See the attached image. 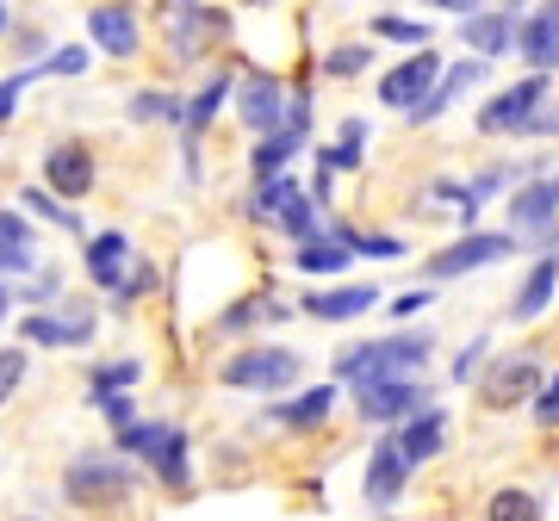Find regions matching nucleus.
I'll return each mask as SVG.
<instances>
[{"mask_svg": "<svg viewBox=\"0 0 559 521\" xmlns=\"http://www.w3.org/2000/svg\"><path fill=\"white\" fill-rule=\"evenodd\" d=\"M429 361H436V329H392L380 341H355L348 354H336V379L348 391H373V385L423 379Z\"/></svg>", "mask_w": 559, "mask_h": 521, "instance_id": "1", "label": "nucleus"}, {"mask_svg": "<svg viewBox=\"0 0 559 521\" xmlns=\"http://www.w3.org/2000/svg\"><path fill=\"white\" fill-rule=\"evenodd\" d=\"M119 453H131L143 472H156L168 490H187L193 484V441H187L180 422H131L119 435Z\"/></svg>", "mask_w": 559, "mask_h": 521, "instance_id": "2", "label": "nucleus"}, {"mask_svg": "<svg viewBox=\"0 0 559 521\" xmlns=\"http://www.w3.org/2000/svg\"><path fill=\"white\" fill-rule=\"evenodd\" d=\"M299 373H305V354H299V348H280V341L237 348V354L218 366V379L237 385V391H293Z\"/></svg>", "mask_w": 559, "mask_h": 521, "instance_id": "3", "label": "nucleus"}, {"mask_svg": "<svg viewBox=\"0 0 559 521\" xmlns=\"http://www.w3.org/2000/svg\"><path fill=\"white\" fill-rule=\"evenodd\" d=\"M540 112H547V75H522L510 87H498L473 112V124H479V137H528Z\"/></svg>", "mask_w": 559, "mask_h": 521, "instance_id": "4", "label": "nucleus"}, {"mask_svg": "<svg viewBox=\"0 0 559 521\" xmlns=\"http://www.w3.org/2000/svg\"><path fill=\"white\" fill-rule=\"evenodd\" d=\"M131 484H138L131 460H112V453H81V460H69V472H62V497L75 502V509H112V502L131 497Z\"/></svg>", "mask_w": 559, "mask_h": 521, "instance_id": "5", "label": "nucleus"}, {"mask_svg": "<svg viewBox=\"0 0 559 521\" xmlns=\"http://www.w3.org/2000/svg\"><path fill=\"white\" fill-rule=\"evenodd\" d=\"M516 255V237L510 230H473V237L448 242L436 255L423 260V280L429 286H448V280H466V274H479V267H498V260Z\"/></svg>", "mask_w": 559, "mask_h": 521, "instance_id": "6", "label": "nucleus"}, {"mask_svg": "<svg viewBox=\"0 0 559 521\" xmlns=\"http://www.w3.org/2000/svg\"><path fill=\"white\" fill-rule=\"evenodd\" d=\"M311 143V94H293L286 100V124H280L274 137H261L255 149H249V181H280L293 161H299V149Z\"/></svg>", "mask_w": 559, "mask_h": 521, "instance_id": "7", "label": "nucleus"}, {"mask_svg": "<svg viewBox=\"0 0 559 521\" xmlns=\"http://www.w3.org/2000/svg\"><path fill=\"white\" fill-rule=\"evenodd\" d=\"M510 237L516 242H554L559 237V168H540L535 181L510 193Z\"/></svg>", "mask_w": 559, "mask_h": 521, "instance_id": "8", "label": "nucleus"}, {"mask_svg": "<svg viewBox=\"0 0 559 521\" xmlns=\"http://www.w3.org/2000/svg\"><path fill=\"white\" fill-rule=\"evenodd\" d=\"M535 391H540V361L528 354V348L485 361V379H479L485 410H522V403H535Z\"/></svg>", "mask_w": 559, "mask_h": 521, "instance_id": "9", "label": "nucleus"}, {"mask_svg": "<svg viewBox=\"0 0 559 521\" xmlns=\"http://www.w3.org/2000/svg\"><path fill=\"white\" fill-rule=\"evenodd\" d=\"M429 385L423 379H404V385H373V391H355V416L367 422V428H380V435H392L399 422H411L417 410H429Z\"/></svg>", "mask_w": 559, "mask_h": 521, "instance_id": "10", "label": "nucleus"}, {"mask_svg": "<svg viewBox=\"0 0 559 521\" xmlns=\"http://www.w3.org/2000/svg\"><path fill=\"white\" fill-rule=\"evenodd\" d=\"M230 94H237V119L255 131V143L274 137L280 124H286V100H293V94H286V81H280V75L255 69V75H242Z\"/></svg>", "mask_w": 559, "mask_h": 521, "instance_id": "11", "label": "nucleus"}, {"mask_svg": "<svg viewBox=\"0 0 559 521\" xmlns=\"http://www.w3.org/2000/svg\"><path fill=\"white\" fill-rule=\"evenodd\" d=\"M441 50H417L411 62H399V69H385V81H380V106L385 112H417L429 94H436V81H441Z\"/></svg>", "mask_w": 559, "mask_h": 521, "instance_id": "12", "label": "nucleus"}, {"mask_svg": "<svg viewBox=\"0 0 559 521\" xmlns=\"http://www.w3.org/2000/svg\"><path fill=\"white\" fill-rule=\"evenodd\" d=\"M230 87H237L230 75H212L193 100H180V137H187V156L180 161H187V186H200V143H205V131H212V119H218V106L230 100Z\"/></svg>", "mask_w": 559, "mask_h": 521, "instance_id": "13", "label": "nucleus"}, {"mask_svg": "<svg viewBox=\"0 0 559 521\" xmlns=\"http://www.w3.org/2000/svg\"><path fill=\"white\" fill-rule=\"evenodd\" d=\"M528 75H559V7H535V13H516V44Z\"/></svg>", "mask_w": 559, "mask_h": 521, "instance_id": "14", "label": "nucleus"}, {"mask_svg": "<svg viewBox=\"0 0 559 521\" xmlns=\"http://www.w3.org/2000/svg\"><path fill=\"white\" fill-rule=\"evenodd\" d=\"M404 484H411V465H404L399 441L392 435H380V447L367 453V478H360V497H367V509H392V502L404 497Z\"/></svg>", "mask_w": 559, "mask_h": 521, "instance_id": "15", "label": "nucleus"}, {"mask_svg": "<svg viewBox=\"0 0 559 521\" xmlns=\"http://www.w3.org/2000/svg\"><path fill=\"white\" fill-rule=\"evenodd\" d=\"M460 38L473 44L479 62H498L503 50L516 44V7H473V13L460 20Z\"/></svg>", "mask_w": 559, "mask_h": 521, "instance_id": "16", "label": "nucleus"}, {"mask_svg": "<svg viewBox=\"0 0 559 521\" xmlns=\"http://www.w3.org/2000/svg\"><path fill=\"white\" fill-rule=\"evenodd\" d=\"M44 181H50V199H87L94 193V156H87V143H57L44 156Z\"/></svg>", "mask_w": 559, "mask_h": 521, "instance_id": "17", "label": "nucleus"}, {"mask_svg": "<svg viewBox=\"0 0 559 521\" xmlns=\"http://www.w3.org/2000/svg\"><path fill=\"white\" fill-rule=\"evenodd\" d=\"M392 441H399V453H404V465L417 472V465H429L448 447V410L441 403H429V410H417L411 422H399L392 428Z\"/></svg>", "mask_w": 559, "mask_h": 521, "instance_id": "18", "label": "nucleus"}, {"mask_svg": "<svg viewBox=\"0 0 559 521\" xmlns=\"http://www.w3.org/2000/svg\"><path fill=\"white\" fill-rule=\"evenodd\" d=\"M87 38L100 44L106 57H138L143 25L131 7H87Z\"/></svg>", "mask_w": 559, "mask_h": 521, "instance_id": "19", "label": "nucleus"}, {"mask_svg": "<svg viewBox=\"0 0 559 521\" xmlns=\"http://www.w3.org/2000/svg\"><path fill=\"white\" fill-rule=\"evenodd\" d=\"M87 280L106 286V292H119L124 274H131V237L124 230H100V237H87Z\"/></svg>", "mask_w": 559, "mask_h": 521, "instance_id": "20", "label": "nucleus"}, {"mask_svg": "<svg viewBox=\"0 0 559 521\" xmlns=\"http://www.w3.org/2000/svg\"><path fill=\"white\" fill-rule=\"evenodd\" d=\"M330 410H336V385H311V391H293V398H280L274 410H267V422L274 428H323L330 422Z\"/></svg>", "mask_w": 559, "mask_h": 521, "instance_id": "21", "label": "nucleus"}, {"mask_svg": "<svg viewBox=\"0 0 559 521\" xmlns=\"http://www.w3.org/2000/svg\"><path fill=\"white\" fill-rule=\"evenodd\" d=\"M554 286H559V255L547 249V255H535V267L522 274L516 299H510V317H516V323H535L540 311L554 304Z\"/></svg>", "mask_w": 559, "mask_h": 521, "instance_id": "22", "label": "nucleus"}, {"mask_svg": "<svg viewBox=\"0 0 559 521\" xmlns=\"http://www.w3.org/2000/svg\"><path fill=\"white\" fill-rule=\"evenodd\" d=\"M485 69H491V62H479V57H473V62H448V69H441V81H436V94H429V100L411 112V124H436L441 112H448V106L466 94V87H479Z\"/></svg>", "mask_w": 559, "mask_h": 521, "instance_id": "23", "label": "nucleus"}, {"mask_svg": "<svg viewBox=\"0 0 559 521\" xmlns=\"http://www.w3.org/2000/svg\"><path fill=\"white\" fill-rule=\"evenodd\" d=\"M380 304V292L373 286H330V292H305V317H318V323H348L360 317V311H373Z\"/></svg>", "mask_w": 559, "mask_h": 521, "instance_id": "24", "label": "nucleus"}, {"mask_svg": "<svg viewBox=\"0 0 559 521\" xmlns=\"http://www.w3.org/2000/svg\"><path fill=\"white\" fill-rule=\"evenodd\" d=\"M224 25L230 20H224L218 7H168V44H175L180 57H193L212 32H224Z\"/></svg>", "mask_w": 559, "mask_h": 521, "instance_id": "25", "label": "nucleus"}, {"mask_svg": "<svg viewBox=\"0 0 559 521\" xmlns=\"http://www.w3.org/2000/svg\"><path fill=\"white\" fill-rule=\"evenodd\" d=\"M20 336L38 341V348H81V341H94V317L62 323V317H50V311H32V317L20 323Z\"/></svg>", "mask_w": 559, "mask_h": 521, "instance_id": "26", "label": "nucleus"}, {"mask_svg": "<svg viewBox=\"0 0 559 521\" xmlns=\"http://www.w3.org/2000/svg\"><path fill=\"white\" fill-rule=\"evenodd\" d=\"M280 317H293V311H286L274 292H249V299H237L218 317V336H242V329H255V323H280Z\"/></svg>", "mask_w": 559, "mask_h": 521, "instance_id": "27", "label": "nucleus"}, {"mask_svg": "<svg viewBox=\"0 0 559 521\" xmlns=\"http://www.w3.org/2000/svg\"><path fill=\"white\" fill-rule=\"evenodd\" d=\"M323 230H330L348 255H373V260H399L404 255V237H385V230H355V223H342V218L323 223Z\"/></svg>", "mask_w": 559, "mask_h": 521, "instance_id": "28", "label": "nucleus"}, {"mask_svg": "<svg viewBox=\"0 0 559 521\" xmlns=\"http://www.w3.org/2000/svg\"><path fill=\"white\" fill-rule=\"evenodd\" d=\"M360 143H367V119H348L342 124V137L318 149V168H330V174H355L360 168Z\"/></svg>", "mask_w": 559, "mask_h": 521, "instance_id": "29", "label": "nucleus"}, {"mask_svg": "<svg viewBox=\"0 0 559 521\" xmlns=\"http://www.w3.org/2000/svg\"><path fill=\"white\" fill-rule=\"evenodd\" d=\"M348 249H342L336 237H330V230H323L318 242H305V249H293V267H299V274H348Z\"/></svg>", "mask_w": 559, "mask_h": 521, "instance_id": "30", "label": "nucleus"}, {"mask_svg": "<svg viewBox=\"0 0 559 521\" xmlns=\"http://www.w3.org/2000/svg\"><path fill=\"white\" fill-rule=\"evenodd\" d=\"M138 379H143V361H131V354L124 361H106L87 373V398H124Z\"/></svg>", "mask_w": 559, "mask_h": 521, "instance_id": "31", "label": "nucleus"}, {"mask_svg": "<svg viewBox=\"0 0 559 521\" xmlns=\"http://www.w3.org/2000/svg\"><path fill=\"white\" fill-rule=\"evenodd\" d=\"M485 521H540V497L535 490H516V484H503L485 497Z\"/></svg>", "mask_w": 559, "mask_h": 521, "instance_id": "32", "label": "nucleus"}, {"mask_svg": "<svg viewBox=\"0 0 559 521\" xmlns=\"http://www.w3.org/2000/svg\"><path fill=\"white\" fill-rule=\"evenodd\" d=\"M293 174H280V181H261L255 193H249V199H242V218L249 223H274V211H280V199H286V193H293Z\"/></svg>", "mask_w": 559, "mask_h": 521, "instance_id": "33", "label": "nucleus"}, {"mask_svg": "<svg viewBox=\"0 0 559 521\" xmlns=\"http://www.w3.org/2000/svg\"><path fill=\"white\" fill-rule=\"evenodd\" d=\"M20 205H25V211H38L44 223H57V230H69V237H81V218H75V211H69L62 199H50L44 186H20Z\"/></svg>", "mask_w": 559, "mask_h": 521, "instance_id": "34", "label": "nucleus"}, {"mask_svg": "<svg viewBox=\"0 0 559 521\" xmlns=\"http://www.w3.org/2000/svg\"><path fill=\"white\" fill-rule=\"evenodd\" d=\"M131 119H138V124H180V100H175V94L143 87V94H131Z\"/></svg>", "mask_w": 559, "mask_h": 521, "instance_id": "35", "label": "nucleus"}, {"mask_svg": "<svg viewBox=\"0 0 559 521\" xmlns=\"http://www.w3.org/2000/svg\"><path fill=\"white\" fill-rule=\"evenodd\" d=\"M367 69V44H336L330 57H323V75L330 81H355Z\"/></svg>", "mask_w": 559, "mask_h": 521, "instance_id": "36", "label": "nucleus"}, {"mask_svg": "<svg viewBox=\"0 0 559 521\" xmlns=\"http://www.w3.org/2000/svg\"><path fill=\"white\" fill-rule=\"evenodd\" d=\"M32 223L20 218V211H0V255H38V249H32Z\"/></svg>", "mask_w": 559, "mask_h": 521, "instance_id": "37", "label": "nucleus"}, {"mask_svg": "<svg viewBox=\"0 0 559 521\" xmlns=\"http://www.w3.org/2000/svg\"><path fill=\"white\" fill-rule=\"evenodd\" d=\"M373 38H392V44H417V50H429V25H417V20H385V13H373Z\"/></svg>", "mask_w": 559, "mask_h": 521, "instance_id": "38", "label": "nucleus"}, {"mask_svg": "<svg viewBox=\"0 0 559 521\" xmlns=\"http://www.w3.org/2000/svg\"><path fill=\"white\" fill-rule=\"evenodd\" d=\"M150 292H156V267H150V260H131V274H124V286L112 292V299L138 304V299H150Z\"/></svg>", "mask_w": 559, "mask_h": 521, "instance_id": "39", "label": "nucleus"}, {"mask_svg": "<svg viewBox=\"0 0 559 521\" xmlns=\"http://www.w3.org/2000/svg\"><path fill=\"white\" fill-rule=\"evenodd\" d=\"M485 348H491V336H473V341H466V348H460V361L448 366V379H454V385H473V379H479Z\"/></svg>", "mask_w": 559, "mask_h": 521, "instance_id": "40", "label": "nucleus"}, {"mask_svg": "<svg viewBox=\"0 0 559 521\" xmlns=\"http://www.w3.org/2000/svg\"><path fill=\"white\" fill-rule=\"evenodd\" d=\"M38 75H44V62H32V69H20V75H7V81H0V124L13 119V106H20V94H25V87H32Z\"/></svg>", "mask_w": 559, "mask_h": 521, "instance_id": "41", "label": "nucleus"}, {"mask_svg": "<svg viewBox=\"0 0 559 521\" xmlns=\"http://www.w3.org/2000/svg\"><path fill=\"white\" fill-rule=\"evenodd\" d=\"M429 304H436V286H417V292H399V299L385 304V317H392V323H411L417 311H429Z\"/></svg>", "mask_w": 559, "mask_h": 521, "instance_id": "42", "label": "nucleus"}, {"mask_svg": "<svg viewBox=\"0 0 559 521\" xmlns=\"http://www.w3.org/2000/svg\"><path fill=\"white\" fill-rule=\"evenodd\" d=\"M20 379H25V348H0V403L20 391Z\"/></svg>", "mask_w": 559, "mask_h": 521, "instance_id": "43", "label": "nucleus"}, {"mask_svg": "<svg viewBox=\"0 0 559 521\" xmlns=\"http://www.w3.org/2000/svg\"><path fill=\"white\" fill-rule=\"evenodd\" d=\"M44 75H87V50H81V44H69V50H57V57L44 62Z\"/></svg>", "mask_w": 559, "mask_h": 521, "instance_id": "44", "label": "nucleus"}, {"mask_svg": "<svg viewBox=\"0 0 559 521\" xmlns=\"http://www.w3.org/2000/svg\"><path fill=\"white\" fill-rule=\"evenodd\" d=\"M535 422L540 428H559V379H547L535 391Z\"/></svg>", "mask_w": 559, "mask_h": 521, "instance_id": "45", "label": "nucleus"}, {"mask_svg": "<svg viewBox=\"0 0 559 521\" xmlns=\"http://www.w3.org/2000/svg\"><path fill=\"white\" fill-rule=\"evenodd\" d=\"M94 403H100V410H106V422H112L119 435H124V428H131V422H138V403H131V398H94Z\"/></svg>", "mask_w": 559, "mask_h": 521, "instance_id": "46", "label": "nucleus"}, {"mask_svg": "<svg viewBox=\"0 0 559 521\" xmlns=\"http://www.w3.org/2000/svg\"><path fill=\"white\" fill-rule=\"evenodd\" d=\"M38 267V255H0V274H32Z\"/></svg>", "mask_w": 559, "mask_h": 521, "instance_id": "47", "label": "nucleus"}, {"mask_svg": "<svg viewBox=\"0 0 559 521\" xmlns=\"http://www.w3.org/2000/svg\"><path fill=\"white\" fill-rule=\"evenodd\" d=\"M535 131H540V137H559V106H554V112H540Z\"/></svg>", "mask_w": 559, "mask_h": 521, "instance_id": "48", "label": "nucleus"}, {"mask_svg": "<svg viewBox=\"0 0 559 521\" xmlns=\"http://www.w3.org/2000/svg\"><path fill=\"white\" fill-rule=\"evenodd\" d=\"M7 311H13V292H7V286H0V323H7Z\"/></svg>", "mask_w": 559, "mask_h": 521, "instance_id": "49", "label": "nucleus"}, {"mask_svg": "<svg viewBox=\"0 0 559 521\" xmlns=\"http://www.w3.org/2000/svg\"><path fill=\"white\" fill-rule=\"evenodd\" d=\"M7 25H13V20H7V7H0V32H7Z\"/></svg>", "mask_w": 559, "mask_h": 521, "instance_id": "50", "label": "nucleus"}, {"mask_svg": "<svg viewBox=\"0 0 559 521\" xmlns=\"http://www.w3.org/2000/svg\"><path fill=\"white\" fill-rule=\"evenodd\" d=\"M554 242H559V237H554Z\"/></svg>", "mask_w": 559, "mask_h": 521, "instance_id": "51", "label": "nucleus"}]
</instances>
